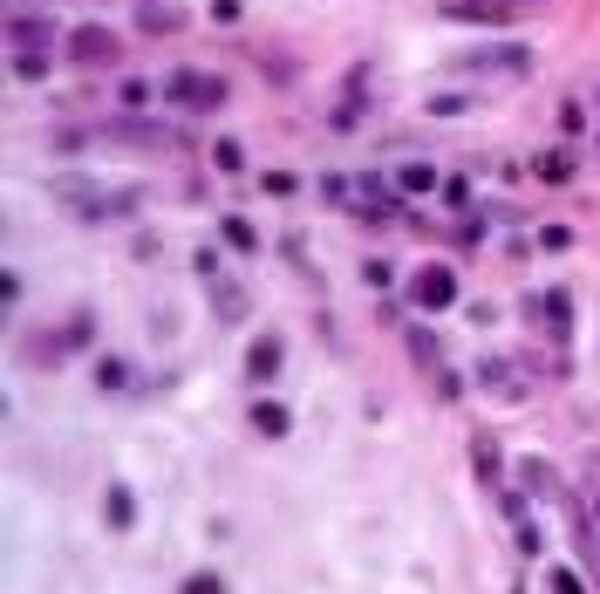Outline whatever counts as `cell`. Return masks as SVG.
<instances>
[{"instance_id": "cell-27", "label": "cell", "mask_w": 600, "mask_h": 594, "mask_svg": "<svg viewBox=\"0 0 600 594\" xmlns=\"http://www.w3.org/2000/svg\"><path fill=\"white\" fill-rule=\"evenodd\" d=\"M560 130H587V110L580 103H560Z\"/></svg>"}, {"instance_id": "cell-4", "label": "cell", "mask_w": 600, "mask_h": 594, "mask_svg": "<svg viewBox=\"0 0 600 594\" xmlns=\"http://www.w3.org/2000/svg\"><path fill=\"white\" fill-rule=\"evenodd\" d=\"M525 69H532V48H519V41H498V48L450 55V76H464V82H519Z\"/></svg>"}, {"instance_id": "cell-28", "label": "cell", "mask_w": 600, "mask_h": 594, "mask_svg": "<svg viewBox=\"0 0 600 594\" xmlns=\"http://www.w3.org/2000/svg\"><path fill=\"white\" fill-rule=\"evenodd\" d=\"M553 594H587V588H580L573 574H553Z\"/></svg>"}, {"instance_id": "cell-2", "label": "cell", "mask_w": 600, "mask_h": 594, "mask_svg": "<svg viewBox=\"0 0 600 594\" xmlns=\"http://www.w3.org/2000/svg\"><path fill=\"white\" fill-rule=\"evenodd\" d=\"M55 48H62V35H55L41 14H14V21H7V55H14V76H21V82L48 76Z\"/></svg>"}, {"instance_id": "cell-24", "label": "cell", "mask_w": 600, "mask_h": 594, "mask_svg": "<svg viewBox=\"0 0 600 594\" xmlns=\"http://www.w3.org/2000/svg\"><path fill=\"white\" fill-rule=\"evenodd\" d=\"M471 110V96H430V117H464Z\"/></svg>"}, {"instance_id": "cell-10", "label": "cell", "mask_w": 600, "mask_h": 594, "mask_svg": "<svg viewBox=\"0 0 600 594\" xmlns=\"http://www.w3.org/2000/svg\"><path fill=\"white\" fill-rule=\"evenodd\" d=\"M478 383H485L491 396H505V403H519V396H525V383H519V362H498V356H491L485 369H478Z\"/></svg>"}, {"instance_id": "cell-19", "label": "cell", "mask_w": 600, "mask_h": 594, "mask_svg": "<svg viewBox=\"0 0 600 594\" xmlns=\"http://www.w3.org/2000/svg\"><path fill=\"white\" fill-rule=\"evenodd\" d=\"M471 465H478V478H498V472H505V458H498V444H491V437H478V444H471Z\"/></svg>"}, {"instance_id": "cell-12", "label": "cell", "mask_w": 600, "mask_h": 594, "mask_svg": "<svg viewBox=\"0 0 600 594\" xmlns=\"http://www.w3.org/2000/svg\"><path fill=\"white\" fill-rule=\"evenodd\" d=\"M396 192H403V198L444 192V178H437V164H403V171H396Z\"/></svg>"}, {"instance_id": "cell-6", "label": "cell", "mask_w": 600, "mask_h": 594, "mask_svg": "<svg viewBox=\"0 0 600 594\" xmlns=\"http://www.w3.org/2000/svg\"><path fill=\"white\" fill-rule=\"evenodd\" d=\"M410 301L423 308V315H444L450 301H457V274H450L444 260H423L410 274Z\"/></svg>"}, {"instance_id": "cell-7", "label": "cell", "mask_w": 600, "mask_h": 594, "mask_svg": "<svg viewBox=\"0 0 600 594\" xmlns=\"http://www.w3.org/2000/svg\"><path fill=\"white\" fill-rule=\"evenodd\" d=\"M62 48H69L75 69H110V62H116V35L103 28V21H82V28H75Z\"/></svg>"}, {"instance_id": "cell-25", "label": "cell", "mask_w": 600, "mask_h": 594, "mask_svg": "<svg viewBox=\"0 0 600 594\" xmlns=\"http://www.w3.org/2000/svg\"><path fill=\"white\" fill-rule=\"evenodd\" d=\"M178 594H225V581H219V574H191Z\"/></svg>"}, {"instance_id": "cell-15", "label": "cell", "mask_w": 600, "mask_h": 594, "mask_svg": "<svg viewBox=\"0 0 600 594\" xmlns=\"http://www.w3.org/2000/svg\"><path fill=\"white\" fill-rule=\"evenodd\" d=\"M566 328H573V301L553 287V294H546V335H553V342H566Z\"/></svg>"}, {"instance_id": "cell-29", "label": "cell", "mask_w": 600, "mask_h": 594, "mask_svg": "<svg viewBox=\"0 0 600 594\" xmlns=\"http://www.w3.org/2000/svg\"><path fill=\"white\" fill-rule=\"evenodd\" d=\"M594 513H600V492H594Z\"/></svg>"}, {"instance_id": "cell-3", "label": "cell", "mask_w": 600, "mask_h": 594, "mask_svg": "<svg viewBox=\"0 0 600 594\" xmlns=\"http://www.w3.org/2000/svg\"><path fill=\"white\" fill-rule=\"evenodd\" d=\"M198 280H205V301H212V315H219L225 328H239V321L253 315V294H246V280L232 274L212 246H198Z\"/></svg>"}, {"instance_id": "cell-9", "label": "cell", "mask_w": 600, "mask_h": 594, "mask_svg": "<svg viewBox=\"0 0 600 594\" xmlns=\"http://www.w3.org/2000/svg\"><path fill=\"white\" fill-rule=\"evenodd\" d=\"M280 362H287V342H280V335H260V342L246 349V376H253V383H273Z\"/></svg>"}, {"instance_id": "cell-17", "label": "cell", "mask_w": 600, "mask_h": 594, "mask_svg": "<svg viewBox=\"0 0 600 594\" xmlns=\"http://www.w3.org/2000/svg\"><path fill=\"white\" fill-rule=\"evenodd\" d=\"M532 171H539V185H566V178H573V158H566V151H539Z\"/></svg>"}, {"instance_id": "cell-22", "label": "cell", "mask_w": 600, "mask_h": 594, "mask_svg": "<svg viewBox=\"0 0 600 594\" xmlns=\"http://www.w3.org/2000/svg\"><path fill=\"white\" fill-rule=\"evenodd\" d=\"M410 356L423 362V369H437V335H423V328H410Z\"/></svg>"}, {"instance_id": "cell-23", "label": "cell", "mask_w": 600, "mask_h": 594, "mask_svg": "<svg viewBox=\"0 0 600 594\" xmlns=\"http://www.w3.org/2000/svg\"><path fill=\"white\" fill-rule=\"evenodd\" d=\"M137 21H144L150 35H164V28H178V14H171V7H150V0H144V14H137Z\"/></svg>"}, {"instance_id": "cell-5", "label": "cell", "mask_w": 600, "mask_h": 594, "mask_svg": "<svg viewBox=\"0 0 600 594\" xmlns=\"http://www.w3.org/2000/svg\"><path fill=\"white\" fill-rule=\"evenodd\" d=\"M164 103H178V110H219V103H225V76L171 69V76H164Z\"/></svg>"}, {"instance_id": "cell-13", "label": "cell", "mask_w": 600, "mask_h": 594, "mask_svg": "<svg viewBox=\"0 0 600 594\" xmlns=\"http://www.w3.org/2000/svg\"><path fill=\"white\" fill-rule=\"evenodd\" d=\"M253 431H260V437H287V431H294V417H287V403H273V396H260V403H253Z\"/></svg>"}, {"instance_id": "cell-20", "label": "cell", "mask_w": 600, "mask_h": 594, "mask_svg": "<svg viewBox=\"0 0 600 594\" xmlns=\"http://www.w3.org/2000/svg\"><path fill=\"white\" fill-rule=\"evenodd\" d=\"M96 383H103V390H130V362L103 356V362H96Z\"/></svg>"}, {"instance_id": "cell-14", "label": "cell", "mask_w": 600, "mask_h": 594, "mask_svg": "<svg viewBox=\"0 0 600 594\" xmlns=\"http://www.w3.org/2000/svg\"><path fill=\"white\" fill-rule=\"evenodd\" d=\"M553 485H560V478H553V465H546V458H525V465H519V492H539V499H546Z\"/></svg>"}, {"instance_id": "cell-1", "label": "cell", "mask_w": 600, "mask_h": 594, "mask_svg": "<svg viewBox=\"0 0 600 594\" xmlns=\"http://www.w3.org/2000/svg\"><path fill=\"white\" fill-rule=\"evenodd\" d=\"M48 198H55V205H69L82 226H110V219H123V212H137V192H103V185H89L82 171L48 178Z\"/></svg>"}, {"instance_id": "cell-18", "label": "cell", "mask_w": 600, "mask_h": 594, "mask_svg": "<svg viewBox=\"0 0 600 594\" xmlns=\"http://www.w3.org/2000/svg\"><path fill=\"white\" fill-rule=\"evenodd\" d=\"M103 513H110V526L123 533L130 519H137V499H130V485H110V499H103Z\"/></svg>"}, {"instance_id": "cell-16", "label": "cell", "mask_w": 600, "mask_h": 594, "mask_svg": "<svg viewBox=\"0 0 600 594\" xmlns=\"http://www.w3.org/2000/svg\"><path fill=\"white\" fill-rule=\"evenodd\" d=\"M219 233H225V246H239V253H253V246H260L253 219H239V212H225V219H219Z\"/></svg>"}, {"instance_id": "cell-30", "label": "cell", "mask_w": 600, "mask_h": 594, "mask_svg": "<svg viewBox=\"0 0 600 594\" xmlns=\"http://www.w3.org/2000/svg\"><path fill=\"white\" fill-rule=\"evenodd\" d=\"M594 560H600V540H594Z\"/></svg>"}, {"instance_id": "cell-26", "label": "cell", "mask_w": 600, "mask_h": 594, "mask_svg": "<svg viewBox=\"0 0 600 594\" xmlns=\"http://www.w3.org/2000/svg\"><path fill=\"white\" fill-rule=\"evenodd\" d=\"M362 280H369V287H389V280H396V267H389V260H369V267H362Z\"/></svg>"}, {"instance_id": "cell-21", "label": "cell", "mask_w": 600, "mask_h": 594, "mask_svg": "<svg viewBox=\"0 0 600 594\" xmlns=\"http://www.w3.org/2000/svg\"><path fill=\"white\" fill-rule=\"evenodd\" d=\"M212 164H219L225 178H232V171H246V151H239L232 137H219V144H212Z\"/></svg>"}, {"instance_id": "cell-11", "label": "cell", "mask_w": 600, "mask_h": 594, "mask_svg": "<svg viewBox=\"0 0 600 594\" xmlns=\"http://www.w3.org/2000/svg\"><path fill=\"white\" fill-rule=\"evenodd\" d=\"M450 21H505L512 14V0H437Z\"/></svg>"}, {"instance_id": "cell-8", "label": "cell", "mask_w": 600, "mask_h": 594, "mask_svg": "<svg viewBox=\"0 0 600 594\" xmlns=\"http://www.w3.org/2000/svg\"><path fill=\"white\" fill-rule=\"evenodd\" d=\"M103 144H137V151H178V130H164V123H144V117H123V123H103Z\"/></svg>"}]
</instances>
